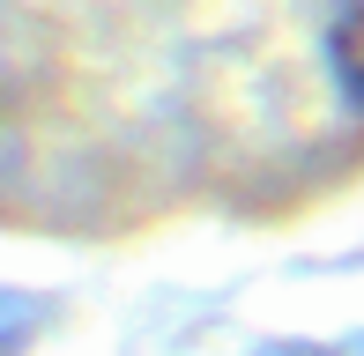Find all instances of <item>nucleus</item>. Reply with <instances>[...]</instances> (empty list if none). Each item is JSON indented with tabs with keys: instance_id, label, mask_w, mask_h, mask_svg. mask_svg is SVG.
Segmentation results:
<instances>
[{
	"instance_id": "nucleus-1",
	"label": "nucleus",
	"mask_w": 364,
	"mask_h": 356,
	"mask_svg": "<svg viewBox=\"0 0 364 356\" xmlns=\"http://www.w3.org/2000/svg\"><path fill=\"white\" fill-rule=\"evenodd\" d=\"M335 74H342V89L364 104V0H350V8L335 15Z\"/></svg>"
}]
</instances>
